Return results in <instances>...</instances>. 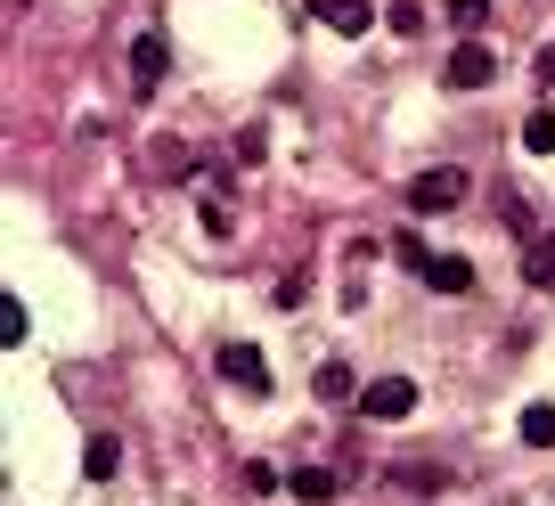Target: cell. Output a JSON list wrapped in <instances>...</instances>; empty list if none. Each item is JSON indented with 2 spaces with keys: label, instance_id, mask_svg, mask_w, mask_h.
Wrapping results in <instances>:
<instances>
[{
  "label": "cell",
  "instance_id": "cell-2",
  "mask_svg": "<svg viewBox=\"0 0 555 506\" xmlns=\"http://www.w3.org/2000/svg\"><path fill=\"white\" fill-rule=\"evenodd\" d=\"M409 408H416V385H409V376H384V385L360 392V417H367V425H400Z\"/></svg>",
  "mask_w": 555,
  "mask_h": 506
},
{
  "label": "cell",
  "instance_id": "cell-9",
  "mask_svg": "<svg viewBox=\"0 0 555 506\" xmlns=\"http://www.w3.org/2000/svg\"><path fill=\"white\" fill-rule=\"evenodd\" d=\"M311 392H319V401H327V408H335V401H360V376H351L344 360H327V367H319V376H311Z\"/></svg>",
  "mask_w": 555,
  "mask_h": 506
},
{
  "label": "cell",
  "instance_id": "cell-14",
  "mask_svg": "<svg viewBox=\"0 0 555 506\" xmlns=\"http://www.w3.org/2000/svg\"><path fill=\"white\" fill-rule=\"evenodd\" d=\"M25 327H34V319H25V302L0 295V343H25Z\"/></svg>",
  "mask_w": 555,
  "mask_h": 506
},
{
  "label": "cell",
  "instance_id": "cell-4",
  "mask_svg": "<svg viewBox=\"0 0 555 506\" xmlns=\"http://www.w3.org/2000/svg\"><path fill=\"white\" fill-rule=\"evenodd\" d=\"M221 376L245 392H270V360H261V343H221Z\"/></svg>",
  "mask_w": 555,
  "mask_h": 506
},
{
  "label": "cell",
  "instance_id": "cell-6",
  "mask_svg": "<svg viewBox=\"0 0 555 506\" xmlns=\"http://www.w3.org/2000/svg\"><path fill=\"white\" fill-rule=\"evenodd\" d=\"M311 17L327 25V34L351 41V34H367V0H311Z\"/></svg>",
  "mask_w": 555,
  "mask_h": 506
},
{
  "label": "cell",
  "instance_id": "cell-1",
  "mask_svg": "<svg viewBox=\"0 0 555 506\" xmlns=\"http://www.w3.org/2000/svg\"><path fill=\"white\" fill-rule=\"evenodd\" d=\"M466 189H474V180L457 172V164H434V172L409 180V205L416 212H450V205H466Z\"/></svg>",
  "mask_w": 555,
  "mask_h": 506
},
{
  "label": "cell",
  "instance_id": "cell-17",
  "mask_svg": "<svg viewBox=\"0 0 555 506\" xmlns=\"http://www.w3.org/2000/svg\"><path fill=\"white\" fill-rule=\"evenodd\" d=\"M539 74H547V82H555V41H547V50H539Z\"/></svg>",
  "mask_w": 555,
  "mask_h": 506
},
{
  "label": "cell",
  "instance_id": "cell-15",
  "mask_svg": "<svg viewBox=\"0 0 555 506\" xmlns=\"http://www.w3.org/2000/svg\"><path fill=\"white\" fill-rule=\"evenodd\" d=\"M392 254H400V270H425V262H434V254H425V245H416L409 229H400V237H392Z\"/></svg>",
  "mask_w": 555,
  "mask_h": 506
},
{
  "label": "cell",
  "instance_id": "cell-12",
  "mask_svg": "<svg viewBox=\"0 0 555 506\" xmlns=\"http://www.w3.org/2000/svg\"><path fill=\"white\" fill-rule=\"evenodd\" d=\"M286 490H295L302 506H327V498H335V473H327V466H302V473H295Z\"/></svg>",
  "mask_w": 555,
  "mask_h": 506
},
{
  "label": "cell",
  "instance_id": "cell-5",
  "mask_svg": "<svg viewBox=\"0 0 555 506\" xmlns=\"http://www.w3.org/2000/svg\"><path fill=\"white\" fill-rule=\"evenodd\" d=\"M425 286H434V295H474V262L466 254H434V262H425Z\"/></svg>",
  "mask_w": 555,
  "mask_h": 506
},
{
  "label": "cell",
  "instance_id": "cell-8",
  "mask_svg": "<svg viewBox=\"0 0 555 506\" xmlns=\"http://www.w3.org/2000/svg\"><path fill=\"white\" fill-rule=\"evenodd\" d=\"M115 466H122V441L115 433H90L82 441V473H90V482H115Z\"/></svg>",
  "mask_w": 555,
  "mask_h": 506
},
{
  "label": "cell",
  "instance_id": "cell-7",
  "mask_svg": "<svg viewBox=\"0 0 555 506\" xmlns=\"http://www.w3.org/2000/svg\"><path fill=\"white\" fill-rule=\"evenodd\" d=\"M131 82H139V90L164 82V34H139V41H131Z\"/></svg>",
  "mask_w": 555,
  "mask_h": 506
},
{
  "label": "cell",
  "instance_id": "cell-16",
  "mask_svg": "<svg viewBox=\"0 0 555 506\" xmlns=\"http://www.w3.org/2000/svg\"><path fill=\"white\" fill-rule=\"evenodd\" d=\"M450 17L457 25H482V0H450Z\"/></svg>",
  "mask_w": 555,
  "mask_h": 506
},
{
  "label": "cell",
  "instance_id": "cell-3",
  "mask_svg": "<svg viewBox=\"0 0 555 506\" xmlns=\"http://www.w3.org/2000/svg\"><path fill=\"white\" fill-rule=\"evenodd\" d=\"M441 74H450V90H482L490 74H499V50H490V41H457Z\"/></svg>",
  "mask_w": 555,
  "mask_h": 506
},
{
  "label": "cell",
  "instance_id": "cell-13",
  "mask_svg": "<svg viewBox=\"0 0 555 506\" xmlns=\"http://www.w3.org/2000/svg\"><path fill=\"white\" fill-rule=\"evenodd\" d=\"M522 441H531V450H555V408H547V401L522 408Z\"/></svg>",
  "mask_w": 555,
  "mask_h": 506
},
{
  "label": "cell",
  "instance_id": "cell-10",
  "mask_svg": "<svg viewBox=\"0 0 555 506\" xmlns=\"http://www.w3.org/2000/svg\"><path fill=\"white\" fill-rule=\"evenodd\" d=\"M522 156H555V106H531V115H522Z\"/></svg>",
  "mask_w": 555,
  "mask_h": 506
},
{
  "label": "cell",
  "instance_id": "cell-11",
  "mask_svg": "<svg viewBox=\"0 0 555 506\" xmlns=\"http://www.w3.org/2000/svg\"><path fill=\"white\" fill-rule=\"evenodd\" d=\"M522 286H555V237L522 245Z\"/></svg>",
  "mask_w": 555,
  "mask_h": 506
}]
</instances>
